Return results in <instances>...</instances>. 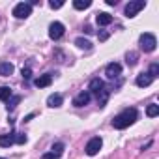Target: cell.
Returning <instances> with one entry per match:
<instances>
[{
    "mask_svg": "<svg viewBox=\"0 0 159 159\" xmlns=\"http://www.w3.org/2000/svg\"><path fill=\"white\" fill-rule=\"evenodd\" d=\"M64 30L66 28H64L62 23H58V21L56 23H51V26H49V38L51 39H60L64 36Z\"/></svg>",
    "mask_w": 159,
    "mask_h": 159,
    "instance_id": "cell-7",
    "label": "cell"
},
{
    "mask_svg": "<svg viewBox=\"0 0 159 159\" xmlns=\"http://www.w3.org/2000/svg\"><path fill=\"white\" fill-rule=\"evenodd\" d=\"M62 103H64V98H62L60 94H52V96H49V98H47V105H49V107H52V109L62 107Z\"/></svg>",
    "mask_w": 159,
    "mask_h": 159,
    "instance_id": "cell-12",
    "label": "cell"
},
{
    "mask_svg": "<svg viewBox=\"0 0 159 159\" xmlns=\"http://www.w3.org/2000/svg\"><path fill=\"white\" fill-rule=\"evenodd\" d=\"M137 86H140V88H146V86H150L152 83H153V79L148 75V73H140L139 77H137Z\"/></svg>",
    "mask_w": 159,
    "mask_h": 159,
    "instance_id": "cell-11",
    "label": "cell"
},
{
    "mask_svg": "<svg viewBox=\"0 0 159 159\" xmlns=\"http://www.w3.org/2000/svg\"><path fill=\"white\" fill-rule=\"evenodd\" d=\"M109 39V32H99V41H107Z\"/></svg>",
    "mask_w": 159,
    "mask_h": 159,
    "instance_id": "cell-27",
    "label": "cell"
},
{
    "mask_svg": "<svg viewBox=\"0 0 159 159\" xmlns=\"http://www.w3.org/2000/svg\"><path fill=\"white\" fill-rule=\"evenodd\" d=\"M11 73H13V64L0 62V75H2V77H10Z\"/></svg>",
    "mask_w": 159,
    "mask_h": 159,
    "instance_id": "cell-15",
    "label": "cell"
},
{
    "mask_svg": "<svg viewBox=\"0 0 159 159\" xmlns=\"http://www.w3.org/2000/svg\"><path fill=\"white\" fill-rule=\"evenodd\" d=\"M30 13H32V6H30L28 2H21V4H17V6L13 8V15H15L17 19H26Z\"/></svg>",
    "mask_w": 159,
    "mask_h": 159,
    "instance_id": "cell-4",
    "label": "cell"
},
{
    "mask_svg": "<svg viewBox=\"0 0 159 159\" xmlns=\"http://www.w3.org/2000/svg\"><path fill=\"white\" fill-rule=\"evenodd\" d=\"M49 6H51L52 10H58V8H62V6H64V2H62V0H56V2H54V0H51Z\"/></svg>",
    "mask_w": 159,
    "mask_h": 159,
    "instance_id": "cell-25",
    "label": "cell"
},
{
    "mask_svg": "<svg viewBox=\"0 0 159 159\" xmlns=\"http://www.w3.org/2000/svg\"><path fill=\"white\" fill-rule=\"evenodd\" d=\"M41 159H58V157H56L54 153H51V152H49V153H43V155H41Z\"/></svg>",
    "mask_w": 159,
    "mask_h": 159,
    "instance_id": "cell-28",
    "label": "cell"
},
{
    "mask_svg": "<svg viewBox=\"0 0 159 159\" xmlns=\"http://www.w3.org/2000/svg\"><path fill=\"white\" fill-rule=\"evenodd\" d=\"M116 2H118V0H107V4H109V6H116Z\"/></svg>",
    "mask_w": 159,
    "mask_h": 159,
    "instance_id": "cell-30",
    "label": "cell"
},
{
    "mask_svg": "<svg viewBox=\"0 0 159 159\" xmlns=\"http://www.w3.org/2000/svg\"><path fill=\"white\" fill-rule=\"evenodd\" d=\"M101 146H103V140H101V137H94V139H90L88 140V144H86V155H96L99 150H101Z\"/></svg>",
    "mask_w": 159,
    "mask_h": 159,
    "instance_id": "cell-5",
    "label": "cell"
},
{
    "mask_svg": "<svg viewBox=\"0 0 159 159\" xmlns=\"http://www.w3.org/2000/svg\"><path fill=\"white\" fill-rule=\"evenodd\" d=\"M84 32H86V34H92L94 30H92V26H90V25H86V26H84Z\"/></svg>",
    "mask_w": 159,
    "mask_h": 159,
    "instance_id": "cell-29",
    "label": "cell"
},
{
    "mask_svg": "<svg viewBox=\"0 0 159 159\" xmlns=\"http://www.w3.org/2000/svg\"><path fill=\"white\" fill-rule=\"evenodd\" d=\"M0 159H4V157H0Z\"/></svg>",
    "mask_w": 159,
    "mask_h": 159,
    "instance_id": "cell-31",
    "label": "cell"
},
{
    "mask_svg": "<svg viewBox=\"0 0 159 159\" xmlns=\"http://www.w3.org/2000/svg\"><path fill=\"white\" fill-rule=\"evenodd\" d=\"M11 144H15V133L0 135V146H2V148H10Z\"/></svg>",
    "mask_w": 159,
    "mask_h": 159,
    "instance_id": "cell-13",
    "label": "cell"
},
{
    "mask_svg": "<svg viewBox=\"0 0 159 159\" xmlns=\"http://www.w3.org/2000/svg\"><path fill=\"white\" fill-rule=\"evenodd\" d=\"M137 118H139L137 109H125V111H122L120 114H116V116L112 118V127H114V129H125V127H129L131 124H135Z\"/></svg>",
    "mask_w": 159,
    "mask_h": 159,
    "instance_id": "cell-1",
    "label": "cell"
},
{
    "mask_svg": "<svg viewBox=\"0 0 159 159\" xmlns=\"http://www.w3.org/2000/svg\"><path fill=\"white\" fill-rule=\"evenodd\" d=\"M88 90H90V96H92V94L99 96V94L105 90V84H103L101 79H92V81H90V86H88Z\"/></svg>",
    "mask_w": 159,
    "mask_h": 159,
    "instance_id": "cell-9",
    "label": "cell"
},
{
    "mask_svg": "<svg viewBox=\"0 0 159 159\" xmlns=\"http://www.w3.org/2000/svg\"><path fill=\"white\" fill-rule=\"evenodd\" d=\"M90 6H92L90 0H75V2H73V8H75V10H86V8H90Z\"/></svg>",
    "mask_w": 159,
    "mask_h": 159,
    "instance_id": "cell-17",
    "label": "cell"
},
{
    "mask_svg": "<svg viewBox=\"0 0 159 159\" xmlns=\"http://www.w3.org/2000/svg\"><path fill=\"white\" fill-rule=\"evenodd\" d=\"M52 83V75L51 73H45V75H39L36 81H34V84L38 86V88H45V86H49Z\"/></svg>",
    "mask_w": 159,
    "mask_h": 159,
    "instance_id": "cell-10",
    "label": "cell"
},
{
    "mask_svg": "<svg viewBox=\"0 0 159 159\" xmlns=\"http://www.w3.org/2000/svg\"><path fill=\"white\" fill-rule=\"evenodd\" d=\"M75 45L81 47V49H86V51L92 49V43H90L88 39H84V38H77V39H75Z\"/></svg>",
    "mask_w": 159,
    "mask_h": 159,
    "instance_id": "cell-18",
    "label": "cell"
},
{
    "mask_svg": "<svg viewBox=\"0 0 159 159\" xmlns=\"http://www.w3.org/2000/svg\"><path fill=\"white\" fill-rule=\"evenodd\" d=\"M64 148H66V146H64L62 142H56V144H52V152H51V153H54L56 157H60V155L64 153Z\"/></svg>",
    "mask_w": 159,
    "mask_h": 159,
    "instance_id": "cell-21",
    "label": "cell"
},
{
    "mask_svg": "<svg viewBox=\"0 0 159 159\" xmlns=\"http://www.w3.org/2000/svg\"><path fill=\"white\" fill-rule=\"evenodd\" d=\"M146 114H148L150 118H155V116L159 114V105H155V103L148 105V109H146Z\"/></svg>",
    "mask_w": 159,
    "mask_h": 159,
    "instance_id": "cell-19",
    "label": "cell"
},
{
    "mask_svg": "<svg viewBox=\"0 0 159 159\" xmlns=\"http://www.w3.org/2000/svg\"><path fill=\"white\" fill-rule=\"evenodd\" d=\"M105 75H107V79H118L120 75H122V66L118 64V62H111L109 66H107V69H105Z\"/></svg>",
    "mask_w": 159,
    "mask_h": 159,
    "instance_id": "cell-6",
    "label": "cell"
},
{
    "mask_svg": "<svg viewBox=\"0 0 159 159\" xmlns=\"http://www.w3.org/2000/svg\"><path fill=\"white\" fill-rule=\"evenodd\" d=\"M90 99H92L90 92H81V94H77V96H75L73 105H75V107H84V105L90 103Z\"/></svg>",
    "mask_w": 159,
    "mask_h": 159,
    "instance_id": "cell-8",
    "label": "cell"
},
{
    "mask_svg": "<svg viewBox=\"0 0 159 159\" xmlns=\"http://www.w3.org/2000/svg\"><path fill=\"white\" fill-rule=\"evenodd\" d=\"M11 88L10 86H0V101H8L11 98Z\"/></svg>",
    "mask_w": 159,
    "mask_h": 159,
    "instance_id": "cell-16",
    "label": "cell"
},
{
    "mask_svg": "<svg viewBox=\"0 0 159 159\" xmlns=\"http://www.w3.org/2000/svg\"><path fill=\"white\" fill-rule=\"evenodd\" d=\"M15 142H17V144H25V142H26V135H23V133L17 135V133H15Z\"/></svg>",
    "mask_w": 159,
    "mask_h": 159,
    "instance_id": "cell-24",
    "label": "cell"
},
{
    "mask_svg": "<svg viewBox=\"0 0 159 159\" xmlns=\"http://www.w3.org/2000/svg\"><path fill=\"white\" fill-rule=\"evenodd\" d=\"M96 21H98V25L99 26H107V25H111L112 23V15H109V13H98V17H96Z\"/></svg>",
    "mask_w": 159,
    "mask_h": 159,
    "instance_id": "cell-14",
    "label": "cell"
},
{
    "mask_svg": "<svg viewBox=\"0 0 159 159\" xmlns=\"http://www.w3.org/2000/svg\"><path fill=\"white\" fill-rule=\"evenodd\" d=\"M155 45H157V39H155L153 34L144 32V34L140 36V49H142L144 52H152V51H155Z\"/></svg>",
    "mask_w": 159,
    "mask_h": 159,
    "instance_id": "cell-2",
    "label": "cell"
},
{
    "mask_svg": "<svg viewBox=\"0 0 159 159\" xmlns=\"http://www.w3.org/2000/svg\"><path fill=\"white\" fill-rule=\"evenodd\" d=\"M144 6H146L144 0H131V2L125 6V17H135Z\"/></svg>",
    "mask_w": 159,
    "mask_h": 159,
    "instance_id": "cell-3",
    "label": "cell"
},
{
    "mask_svg": "<svg viewBox=\"0 0 159 159\" xmlns=\"http://www.w3.org/2000/svg\"><path fill=\"white\" fill-rule=\"evenodd\" d=\"M19 101H21V96H11V98L8 99V111H13V109L19 105Z\"/></svg>",
    "mask_w": 159,
    "mask_h": 159,
    "instance_id": "cell-20",
    "label": "cell"
},
{
    "mask_svg": "<svg viewBox=\"0 0 159 159\" xmlns=\"http://www.w3.org/2000/svg\"><path fill=\"white\" fill-rule=\"evenodd\" d=\"M137 58H139V56H137V52H127V54H125L127 66H135V64H137Z\"/></svg>",
    "mask_w": 159,
    "mask_h": 159,
    "instance_id": "cell-22",
    "label": "cell"
},
{
    "mask_svg": "<svg viewBox=\"0 0 159 159\" xmlns=\"http://www.w3.org/2000/svg\"><path fill=\"white\" fill-rule=\"evenodd\" d=\"M23 77L28 81V79L32 77V69H30V67H23Z\"/></svg>",
    "mask_w": 159,
    "mask_h": 159,
    "instance_id": "cell-26",
    "label": "cell"
},
{
    "mask_svg": "<svg viewBox=\"0 0 159 159\" xmlns=\"http://www.w3.org/2000/svg\"><path fill=\"white\" fill-rule=\"evenodd\" d=\"M148 75H150L152 79H155V77H159V64H155V62H153V64L150 66V73H148Z\"/></svg>",
    "mask_w": 159,
    "mask_h": 159,
    "instance_id": "cell-23",
    "label": "cell"
}]
</instances>
